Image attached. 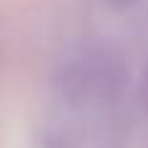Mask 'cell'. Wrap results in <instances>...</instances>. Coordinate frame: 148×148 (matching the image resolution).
I'll use <instances>...</instances> for the list:
<instances>
[{"instance_id": "cell-1", "label": "cell", "mask_w": 148, "mask_h": 148, "mask_svg": "<svg viewBox=\"0 0 148 148\" xmlns=\"http://www.w3.org/2000/svg\"><path fill=\"white\" fill-rule=\"evenodd\" d=\"M140 101L148 112V52H146V60H143V73H140Z\"/></svg>"}, {"instance_id": "cell-2", "label": "cell", "mask_w": 148, "mask_h": 148, "mask_svg": "<svg viewBox=\"0 0 148 148\" xmlns=\"http://www.w3.org/2000/svg\"><path fill=\"white\" fill-rule=\"evenodd\" d=\"M117 3H135V0H117Z\"/></svg>"}]
</instances>
